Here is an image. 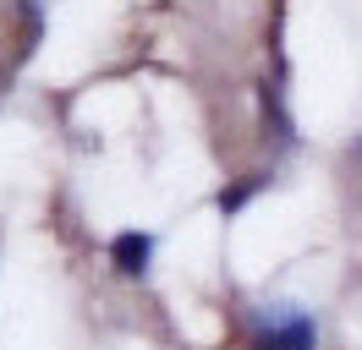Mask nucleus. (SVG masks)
<instances>
[{
  "mask_svg": "<svg viewBox=\"0 0 362 350\" xmlns=\"http://www.w3.org/2000/svg\"><path fill=\"white\" fill-rule=\"evenodd\" d=\"M313 345H318V334L308 312H280V323H269L252 339V350H313Z\"/></svg>",
  "mask_w": 362,
  "mask_h": 350,
  "instance_id": "obj_1",
  "label": "nucleus"
},
{
  "mask_svg": "<svg viewBox=\"0 0 362 350\" xmlns=\"http://www.w3.org/2000/svg\"><path fill=\"white\" fill-rule=\"evenodd\" d=\"M252 192H258V181H242V186H230V192H220V208H226V214H236V208H242V203H247Z\"/></svg>",
  "mask_w": 362,
  "mask_h": 350,
  "instance_id": "obj_3",
  "label": "nucleus"
},
{
  "mask_svg": "<svg viewBox=\"0 0 362 350\" xmlns=\"http://www.w3.org/2000/svg\"><path fill=\"white\" fill-rule=\"evenodd\" d=\"M148 258H154V236H143V230H121L110 241V262H115V274H127V279H143Z\"/></svg>",
  "mask_w": 362,
  "mask_h": 350,
  "instance_id": "obj_2",
  "label": "nucleus"
}]
</instances>
